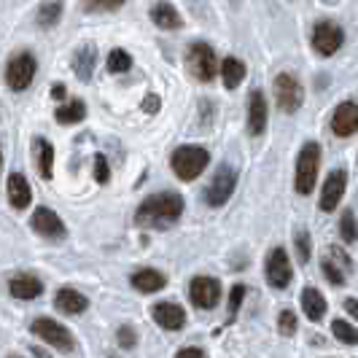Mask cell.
Returning a JSON list of instances; mask_svg holds the SVG:
<instances>
[{
  "label": "cell",
  "instance_id": "cell-8",
  "mask_svg": "<svg viewBox=\"0 0 358 358\" xmlns=\"http://www.w3.org/2000/svg\"><path fill=\"white\" fill-rule=\"evenodd\" d=\"M234 189H237V170H234L232 164H221V167L215 170L208 192H205V202H208L210 208H221V205H227V202L232 199Z\"/></svg>",
  "mask_w": 358,
  "mask_h": 358
},
{
  "label": "cell",
  "instance_id": "cell-21",
  "mask_svg": "<svg viewBox=\"0 0 358 358\" xmlns=\"http://www.w3.org/2000/svg\"><path fill=\"white\" fill-rule=\"evenodd\" d=\"M54 305L65 315H81L90 307V299L84 294H78L76 288H59L57 296H54Z\"/></svg>",
  "mask_w": 358,
  "mask_h": 358
},
{
  "label": "cell",
  "instance_id": "cell-14",
  "mask_svg": "<svg viewBox=\"0 0 358 358\" xmlns=\"http://www.w3.org/2000/svg\"><path fill=\"white\" fill-rule=\"evenodd\" d=\"M30 224H33V229H36L41 237H46V240H62L68 229H65V224H62V218L54 213L52 208H38L33 218H30Z\"/></svg>",
  "mask_w": 358,
  "mask_h": 358
},
{
  "label": "cell",
  "instance_id": "cell-17",
  "mask_svg": "<svg viewBox=\"0 0 358 358\" xmlns=\"http://www.w3.org/2000/svg\"><path fill=\"white\" fill-rule=\"evenodd\" d=\"M218 76H221L224 87H227L229 92H234L243 81H245L248 65H245L240 57H224V59L218 62Z\"/></svg>",
  "mask_w": 358,
  "mask_h": 358
},
{
  "label": "cell",
  "instance_id": "cell-43",
  "mask_svg": "<svg viewBox=\"0 0 358 358\" xmlns=\"http://www.w3.org/2000/svg\"><path fill=\"white\" fill-rule=\"evenodd\" d=\"M326 3H334V0H326Z\"/></svg>",
  "mask_w": 358,
  "mask_h": 358
},
{
  "label": "cell",
  "instance_id": "cell-25",
  "mask_svg": "<svg viewBox=\"0 0 358 358\" xmlns=\"http://www.w3.org/2000/svg\"><path fill=\"white\" fill-rule=\"evenodd\" d=\"M54 119H57V124H78V122L87 119V103L84 100L62 103V106L54 110Z\"/></svg>",
  "mask_w": 358,
  "mask_h": 358
},
{
  "label": "cell",
  "instance_id": "cell-36",
  "mask_svg": "<svg viewBox=\"0 0 358 358\" xmlns=\"http://www.w3.org/2000/svg\"><path fill=\"white\" fill-rule=\"evenodd\" d=\"M94 180L97 183H108L110 180V167H108V159L103 154L94 157Z\"/></svg>",
  "mask_w": 358,
  "mask_h": 358
},
{
  "label": "cell",
  "instance_id": "cell-13",
  "mask_svg": "<svg viewBox=\"0 0 358 358\" xmlns=\"http://www.w3.org/2000/svg\"><path fill=\"white\" fill-rule=\"evenodd\" d=\"M345 189H348V173H345L342 167L331 170L329 178H326V183H323L321 202H318L323 213H331V210L340 205L342 197H345Z\"/></svg>",
  "mask_w": 358,
  "mask_h": 358
},
{
  "label": "cell",
  "instance_id": "cell-23",
  "mask_svg": "<svg viewBox=\"0 0 358 358\" xmlns=\"http://www.w3.org/2000/svg\"><path fill=\"white\" fill-rule=\"evenodd\" d=\"M129 280H132V288H138L141 294H157L167 286V278L157 269H138Z\"/></svg>",
  "mask_w": 358,
  "mask_h": 358
},
{
  "label": "cell",
  "instance_id": "cell-5",
  "mask_svg": "<svg viewBox=\"0 0 358 358\" xmlns=\"http://www.w3.org/2000/svg\"><path fill=\"white\" fill-rule=\"evenodd\" d=\"M218 62L221 59H218V54L208 41H194L186 52V65H189L192 76L202 84H210L218 76Z\"/></svg>",
  "mask_w": 358,
  "mask_h": 358
},
{
  "label": "cell",
  "instance_id": "cell-16",
  "mask_svg": "<svg viewBox=\"0 0 358 358\" xmlns=\"http://www.w3.org/2000/svg\"><path fill=\"white\" fill-rule=\"evenodd\" d=\"M151 315L167 331H180L186 326V310L180 305H176V302H159V305H154L151 307Z\"/></svg>",
  "mask_w": 358,
  "mask_h": 358
},
{
  "label": "cell",
  "instance_id": "cell-1",
  "mask_svg": "<svg viewBox=\"0 0 358 358\" xmlns=\"http://www.w3.org/2000/svg\"><path fill=\"white\" fill-rule=\"evenodd\" d=\"M183 197L176 192H159L151 194L141 202V208L135 210V224L143 229H170L180 215H183Z\"/></svg>",
  "mask_w": 358,
  "mask_h": 358
},
{
  "label": "cell",
  "instance_id": "cell-2",
  "mask_svg": "<svg viewBox=\"0 0 358 358\" xmlns=\"http://www.w3.org/2000/svg\"><path fill=\"white\" fill-rule=\"evenodd\" d=\"M210 164V151L202 145H178L170 157V167L180 180H197Z\"/></svg>",
  "mask_w": 358,
  "mask_h": 358
},
{
  "label": "cell",
  "instance_id": "cell-34",
  "mask_svg": "<svg viewBox=\"0 0 358 358\" xmlns=\"http://www.w3.org/2000/svg\"><path fill=\"white\" fill-rule=\"evenodd\" d=\"M278 331H280L283 337H294V334H296V315H294V310H283V313H280V318H278Z\"/></svg>",
  "mask_w": 358,
  "mask_h": 358
},
{
  "label": "cell",
  "instance_id": "cell-37",
  "mask_svg": "<svg viewBox=\"0 0 358 358\" xmlns=\"http://www.w3.org/2000/svg\"><path fill=\"white\" fill-rule=\"evenodd\" d=\"M116 340H119V345H122L124 350H129V348H135V345H138V334H135V329H132V326H122V329H119V334H116Z\"/></svg>",
  "mask_w": 358,
  "mask_h": 358
},
{
  "label": "cell",
  "instance_id": "cell-42",
  "mask_svg": "<svg viewBox=\"0 0 358 358\" xmlns=\"http://www.w3.org/2000/svg\"><path fill=\"white\" fill-rule=\"evenodd\" d=\"M0 173H3V145H0Z\"/></svg>",
  "mask_w": 358,
  "mask_h": 358
},
{
  "label": "cell",
  "instance_id": "cell-4",
  "mask_svg": "<svg viewBox=\"0 0 358 358\" xmlns=\"http://www.w3.org/2000/svg\"><path fill=\"white\" fill-rule=\"evenodd\" d=\"M38 73V59L33 52L22 49V52L11 54V59L6 62V84L11 92H24L30 90V84L36 81Z\"/></svg>",
  "mask_w": 358,
  "mask_h": 358
},
{
  "label": "cell",
  "instance_id": "cell-33",
  "mask_svg": "<svg viewBox=\"0 0 358 358\" xmlns=\"http://www.w3.org/2000/svg\"><path fill=\"white\" fill-rule=\"evenodd\" d=\"M321 269H323V278H326L331 286H345V272H342L331 259H323Z\"/></svg>",
  "mask_w": 358,
  "mask_h": 358
},
{
  "label": "cell",
  "instance_id": "cell-19",
  "mask_svg": "<svg viewBox=\"0 0 358 358\" xmlns=\"http://www.w3.org/2000/svg\"><path fill=\"white\" fill-rule=\"evenodd\" d=\"M151 22L159 30H180L183 27V17L178 14V8L167 0H159V3L151 6Z\"/></svg>",
  "mask_w": 358,
  "mask_h": 358
},
{
  "label": "cell",
  "instance_id": "cell-38",
  "mask_svg": "<svg viewBox=\"0 0 358 358\" xmlns=\"http://www.w3.org/2000/svg\"><path fill=\"white\" fill-rule=\"evenodd\" d=\"M176 358H208V356H205L202 348H180L178 353H176Z\"/></svg>",
  "mask_w": 358,
  "mask_h": 358
},
{
  "label": "cell",
  "instance_id": "cell-22",
  "mask_svg": "<svg viewBox=\"0 0 358 358\" xmlns=\"http://www.w3.org/2000/svg\"><path fill=\"white\" fill-rule=\"evenodd\" d=\"M94 62H97V46L94 43H84L73 54V73L78 76V81H90L94 73Z\"/></svg>",
  "mask_w": 358,
  "mask_h": 358
},
{
  "label": "cell",
  "instance_id": "cell-28",
  "mask_svg": "<svg viewBox=\"0 0 358 358\" xmlns=\"http://www.w3.org/2000/svg\"><path fill=\"white\" fill-rule=\"evenodd\" d=\"M106 68H108V73H113V76L127 73L132 68V54L127 52V49H110L106 59Z\"/></svg>",
  "mask_w": 358,
  "mask_h": 358
},
{
  "label": "cell",
  "instance_id": "cell-15",
  "mask_svg": "<svg viewBox=\"0 0 358 358\" xmlns=\"http://www.w3.org/2000/svg\"><path fill=\"white\" fill-rule=\"evenodd\" d=\"M267 122H269V108H267V97L262 90H253L251 97H248V132L253 138L264 135L267 132Z\"/></svg>",
  "mask_w": 358,
  "mask_h": 358
},
{
  "label": "cell",
  "instance_id": "cell-12",
  "mask_svg": "<svg viewBox=\"0 0 358 358\" xmlns=\"http://www.w3.org/2000/svg\"><path fill=\"white\" fill-rule=\"evenodd\" d=\"M331 132L337 138H353L358 132V100H342L331 113Z\"/></svg>",
  "mask_w": 358,
  "mask_h": 358
},
{
  "label": "cell",
  "instance_id": "cell-41",
  "mask_svg": "<svg viewBox=\"0 0 358 358\" xmlns=\"http://www.w3.org/2000/svg\"><path fill=\"white\" fill-rule=\"evenodd\" d=\"M65 94H68L65 84H54V87H52V97H54V100H65Z\"/></svg>",
  "mask_w": 358,
  "mask_h": 358
},
{
  "label": "cell",
  "instance_id": "cell-6",
  "mask_svg": "<svg viewBox=\"0 0 358 358\" xmlns=\"http://www.w3.org/2000/svg\"><path fill=\"white\" fill-rule=\"evenodd\" d=\"M272 90H275V103H278V108L283 113H288V116H294L302 108V103H305V87L299 84V78L294 73H278Z\"/></svg>",
  "mask_w": 358,
  "mask_h": 358
},
{
  "label": "cell",
  "instance_id": "cell-29",
  "mask_svg": "<svg viewBox=\"0 0 358 358\" xmlns=\"http://www.w3.org/2000/svg\"><path fill=\"white\" fill-rule=\"evenodd\" d=\"M340 237L348 245H356L358 243V221L353 210H345L340 218Z\"/></svg>",
  "mask_w": 358,
  "mask_h": 358
},
{
  "label": "cell",
  "instance_id": "cell-7",
  "mask_svg": "<svg viewBox=\"0 0 358 358\" xmlns=\"http://www.w3.org/2000/svg\"><path fill=\"white\" fill-rule=\"evenodd\" d=\"M310 41H313V49L321 57H334L345 46V30L331 19H318L313 24Z\"/></svg>",
  "mask_w": 358,
  "mask_h": 358
},
{
  "label": "cell",
  "instance_id": "cell-24",
  "mask_svg": "<svg viewBox=\"0 0 358 358\" xmlns=\"http://www.w3.org/2000/svg\"><path fill=\"white\" fill-rule=\"evenodd\" d=\"M302 310H305L307 321L313 323L323 321V315H326V299H323V294L315 286H307L302 291Z\"/></svg>",
  "mask_w": 358,
  "mask_h": 358
},
{
  "label": "cell",
  "instance_id": "cell-35",
  "mask_svg": "<svg viewBox=\"0 0 358 358\" xmlns=\"http://www.w3.org/2000/svg\"><path fill=\"white\" fill-rule=\"evenodd\" d=\"M243 299H245V286L237 283V286L232 288V294H229V321L237 318V310H240V305H243Z\"/></svg>",
  "mask_w": 358,
  "mask_h": 358
},
{
  "label": "cell",
  "instance_id": "cell-9",
  "mask_svg": "<svg viewBox=\"0 0 358 358\" xmlns=\"http://www.w3.org/2000/svg\"><path fill=\"white\" fill-rule=\"evenodd\" d=\"M30 331L41 337L43 342H49L52 348L57 350H65V353H73V348H76V342H73V334L62 326V323H57L54 318H36L33 326H30Z\"/></svg>",
  "mask_w": 358,
  "mask_h": 358
},
{
  "label": "cell",
  "instance_id": "cell-39",
  "mask_svg": "<svg viewBox=\"0 0 358 358\" xmlns=\"http://www.w3.org/2000/svg\"><path fill=\"white\" fill-rule=\"evenodd\" d=\"M159 97H157V94H148V97H145L143 100V110L145 113H157V110H159Z\"/></svg>",
  "mask_w": 358,
  "mask_h": 358
},
{
  "label": "cell",
  "instance_id": "cell-20",
  "mask_svg": "<svg viewBox=\"0 0 358 358\" xmlns=\"http://www.w3.org/2000/svg\"><path fill=\"white\" fill-rule=\"evenodd\" d=\"M6 189H8V202H11V208H17V210H24V208L33 202V189H30V183H27V178H24L22 173H11Z\"/></svg>",
  "mask_w": 358,
  "mask_h": 358
},
{
  "label": "cell",
  "instance_id": "cell-40",
  "mask_svg": "<svg viewBox=\"0 0 358 358\" xmlns=\"http://www.w3.org/2000/svg\"><path fill=\"white\" fill-rule=\"evenodd\" d=\"M345 313L358 321V299H345Z\"/></svg>",
  "mask_w": 358,
  "mask_h": 358
},
{
  "label": "cell",
  "instance_id": "cell-27",
  "mask_svg": "<svg viewBox=\"0 0 358 358\" xmlns=\"http://www.w3.org/2000/svg\"><path fill=\"white\" fill-rule=\"evenodd\" d=\"M62 11H65V3L62 0H43L41 6H38V14H36V22L38 27H54L59 19H62Z\"/></svg>",
  "mask_w": 358,
  "mask_h": 358
},
{
  "label": "cell",
  "instance_id": "cell-11",
  "mask_svg": "<svg viewBox=\"0 0 358 358\" xmlns=\"http://www.w3.org/2000/svg\"><path fill=\"white\" fill-rule=\"evenodd\" d=\"M264 275H267V283L272 288H286L291 280H294V267L288 262L286 248H272V253L267 256V267H264Z\"/></svg>",
  "mask_w": 358,
  "mask_h": 358
},
{
  "label": "cell",
  "instance_id": "cell-18",
  "mask_svg": "<svg viewBox=\"0 0 358 358\" xmlns=\"http://www.w3.org/2000/svg\"><path fill=\"white\" fill-rule=\"evenodd\" d=\"M8 291H11V296L14 299H38L41 294H43V283L38 280L36 275H27V272H22V275H14L11 280H8Z\"/></svg>",
  "mask_w": 358,
  "mask_h": 358
},
{
  "label": "cell",
  "instance_id": "cell-31",
  "mask_svg": "<svg viewBox=\"0 0 358 358\" xmlns=\"http://www.w3.org/2000/svg\"><path fill=\"white\" fill-rule=\"evenodd\" d=\"M124 3L127 0H84L81 8H84L87 14H113V11H119Z\"/></svg>",
  "mask_w": 358,
  "mask_h": 358
},
{
  "label": "cell",
  "instance_id": "cell-30",
  "mask_svg": "<svg viewBox=\"0 0 358 358\" xmlns=\"http://www.w3.org/2000/svg\"><path fill=\"white\" fill-rule=\"evenodd\" d=\"M331 334H334L342 345H358V329L353 323L342 321V318L331 321Z\"/></svg>",
  "mask_w": 358,
  "mask_h": 358
},
{
  "label": "cell",
  "instance_id": "cell-26",
  "mask_svg": "<svg viewBox=\"0 0 358 358\" xmlns=\"http://www.w3.org/2000/svg\"><path fill=\"white\" fill-rule=\"evenodd\" d=\"M36 159H38V173L43 180L54 178V145L43 138H36Z\"/></svg>",
  "mask_w": 358,
  "mask_h": 358
},
{
  "label": "cell",
  "instance_id": "cell-3",
  "mask_svg": "<svg viewBox=\"0 0 358 358\" xmlns=\"http://www.w3.org/2000/svg\"><path fill=\"white\" fill-rule=\"evenodd\" d=\"M318 170H321V145L315 141H307L296 157V173H294V189L296 194L307 197L315 189L318 180Z\"/></svg>",
  "mask_w": 358,
  "mask_h": 358
},
{
  "label": "cell",
  "instance_id": "cell-10",
  "mask_svg": "<svg viewBox=\"0 0 358 358\" xmlns=\"http://www.w3.org/2000/svg\"><path fill=\"white\" fill-rule=\"evenodd\" d=\"M189 299L199 310H213L221 302V283L210 275H197L189 283Z\"/></svg>",
  "mask_w": 358,
  "mask_h": 358
},
{
  "label": "cell",
  "instance_id": "cell-32",
  "mask_svg": "<svg viewBox=\"0 0 358 358\" xmlns=\"http://www.w3.org/2000/svg\"><path fill=\"white\" fill-rule=\"evenodd\" d=\"M294 243H296V256H299V262L307 264L310 256H313V240H310V232H307V229H299L296 237H294Z\"/></svg>",
  "mask_w": 358,
  "mask_h": 358
}]
</instances>
